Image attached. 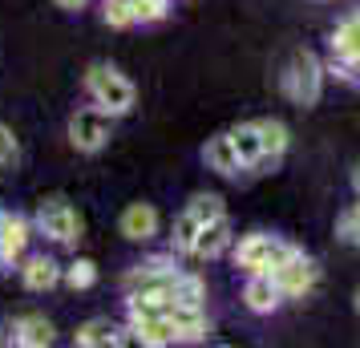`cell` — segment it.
<instances>
[{
	"label": "cell",
	"instance_id": "cell-3",
	"mask_svg": "<svg viewBox=\"0 0 360 348\" xmlns=\"http://www.w3.org/2000/svg\"><path fill=\"white\" fill-rule=\"evenodd\" d=\"M33 231H41L57 247H77L85 235V219L65 195H45L33 211Z\"/></svg>",
	"mask_w": 360,
	"mask_h": 348
},
{
	"label": "cell",
	"instance_id": "cell-27",
	"mask_svg": "<svg viewBox=\"0 0 360 348\" xmlns=\"http://www.w3.org/2000/svg\"><path fill=\"white\" fill-rule=\"evenodd\" d=\"M57 8H65V13H77V8H85V0H53Z\"/></svg>",
	"mask_w": 360,
	"mask_h": 348
},
{
	"label": "cell",
	"instance_id": "cell-19",
	"mask_svg": "<svg viewBox=\"0 0 360 348\" xmlns=\"http://www.w3.org/2000/svg\"><path fill=\"white\" fill-rule=\"evenodd\" d=\"M255 122H259L263 154L276 158V162H283V154H288V146H292V130H288V122H279V117H255Z\"/></svg>",
	"mask_w": 360,
	"mask_h": 348
},
{
	"label": "cell",
	"instance_id": "cell-28",
	"mask_svg": "<svg viewBox=\"0 0 360 348\" xmlns=\"http://www.w3.org/2000/svg\"><path fill=\"white\" fill-rule=\"evenodd\" d=\"M352 308H356V316H360V288L352 292Z\"/></svg>",
	"mask_w": 360,
	"mask_h": 348
},
{
	"label": "cell",
	"instance_id": "cell-11",
	"mask_svg": "<svg viewBox=\"0 0 360 348\" xmlns=\"http://www.w3.org/2000/svg\"><path fill=\"white\" fill-rule=\"evenodd\" d=\"M73 344H77V348L130 344V332H126V324H117V320H110V316H94V320L77 324V332H73Z\"/></svg>",
	"mask_w": 360,
	"mask_h": 348
},
{
	"label": "cell",
	"instance_id": "cell-21",
	"mask_svg": "<svg viewBox=\"0 0 360 348\" xmlns=\"http://www.w3.org/2000/svg\"><path fill=\"white\" fill-rule=\"evenodd\" d=\"M198 227H202V223H198V219L182 207L179 215H174V223H170V251H174V255H191Z\"/></svg>",
	"mask_w": 360,
	"mask_h": 348
},
{
	"label": "cell",
	"instance_id": "cell-7",
	"mask_svg": "<svg viewBox=\"0 0 360 348\" xmlns=\"http://www.w3.org/2000/svg\"><path fill=\"white\" fill-rule=\"evenodd\" d=\"M29 243H33V219L4 211V219H0V267H17L29 255Z\"/></svg>",
	"mask_w": 360,
	"mask_h": 348
},
{
	"label": "cell",
	"instance_id": "cell-9",
	"mask_svg": "<svg viewBox=\"0 0 360 348\" xmlns=\"http://www.w3.org/2000/svg\"><path fill=\"white\" fill-rule=\"evenodd\" d=\"M231 243H235V227H231L227 215L211 219V223H202L195 235V247H191V259H202V264H211L219 255H227Z\"/></svg>",
	"mask_w": 360,
	"mask_h": 348
},
{
	"label": "cell",
	"instance_id": "cell-29",
	"mask_svg": "<svg viewBox=\"0 0 360 348\" xmlns=\"http://www.w3.org/2000/svg\"><path fill=\"white\" fill-rule=\"evenodd\" d=\"M352 186L360 191V162H356V170H352Z\"/></svg>",
	"mask_w": 360,
	"mask_h": 348
},
{
	"label": "cell",
	"instance_id": "cell-24",
	"mask_svg": "<svg viewBox=\"0 0 360 348\" xmlns=\"http://www.w3.org/2000/svg\"><path fill=\"white\" fill-rule=\"evenodd\" d=\"M134 25H158L170 17V0H130Z\"/></svg>",
	"mask_w": 360,
	"mask_h": 348
},
{
	"label": "cell",
	"instance_id": "cell-15",
	"mask_svg": "<svg viewBox=\"0 0 360 348\" xmlns=\"http://www.w3.org/2000/svg\"><path fill=\"white\" fill-rule=\"evenodd\" d=\"M202 162H207V170L211 174H219V179H239L243 174V162H239V154H235V146H231V134H214V138H207V146H202Z\"/></svg>",
	"mask_w": 360,
	"mask_h": 348
},
{
	"label": "cell",
	"instance_id": "cell-17",
	"mask_svg": "<svg viewBox=\"0 0 360 348\" xmlns=\"http://www.w3.org/2000/svg\"><path fill=\"white\" fill-rule=\"evenodd\" d=\"M231 146L239 154V162L243 170H255V162L263 158V138H259V122H239V126H231Z\"/></svg>",
	"mask_w": 360,
	"mask_h": 348
},
{
	"label": "cell",
	"instance_id": "cell-18",
	"mask_svg": "<svg viewBox=\"0 0 360 348\" xmlns=\"http://www.w3.org/2000/svg\"><path fill=\"white\" fill-rule=\"evenodd\" d=\"M170 304H179V308H207V280L198 271H182L179 267V276L170 283Z\"/></svg>",
	"mask_w": 360,
	"mask_h": 348
},
{
	"label": "cell",
	"instance_id": "cell-13",
	"mask_svg": "<svg viewBox=\"0 0 360 348\" xmlns=\"http://www.w3.org/2000/svg\"><path fill=\"white\" fill-rule=\"evenodd\" d=\"M170 271H179V255L174 251H166V255H150L142 264H134L126 276H122V292L130 296V292H142V288H154L158 280H166Z\"/></svg>",
	"mask_w": 360,
	"mask_h": 348
},
{
	"label": "cell",
	"instance_id": "cell-8",
	"mask_svg": "<svg viewBox=\"0 0 360 348\" xmlns=\"http://www.w3.org/2000/svg\"><path fill=\"white\" fill-rule=\"evenodd\" d=\"M126 332H130V344H142V348L179 344V328H174L170 316H134V320H126Z\"/></svg>",
	"mask_w": 360,
	"mask_h": 348
},
{
	"label": "cell",
	"instance_id": "cell-22",
	"mask_svg": "<svg viewBox=\"0 0 360 348\" xmlns=\"http://www.w3.org/2000/svg\"><path fill=\"white\" fill-rule=\"evenodd\" d=\"M186 211L198 219V223H211V219L227 215V199L219 195V191H195L191 202H186Z\"/></svg>",
	"mask_w": 360,
	"mask_h": 348
},
{
	"label": "cell",
	"instance_id": "cell-2",
	"mask_svg": "<svg viewBox=\"0 0 360 348\" xmlns=\"http://www.w3.org/2000/svg\"><path fill=\"white\" fill-rule=\"evenodd\" d=\"M324 77H328V65L316 57V53L311 49H295L292 57H288L283 73H279V85H283V98L288 101L311 110L316 101L324 98Z\"/></svg>",
	"mask_w": 360,
	"mask_h": 348
},
{
	"label": "cell",
	"instance_id": "cell-1",
	"mask_svg": "<svg viewBox=\"0 0 360 348\" xmlns=\"http://www.w3.org/2000/svg\"><path fill=\"white\" fill-rule=\"evenodd\" d=\"M82 85H85V94H89V101L98 110H105L110 117H130L134 105H138V85L117 65H110V61H94V65L85 69Z\"/></svg>",
	"mask_w": 360,
	"mask_h": 348
},
{
	"label": "cell",
	"instance_id": "cell-4",
	"mask_svg": "<svg viewBox=\"0 0 360 348\" xmlns=\"http://www.w3.org/2000/svg\"><path fill=\"white\" fill-rule=\"evenodd\" d=\"M292 251H300V247H295V243H288V239H279V235H267V231L235 235V243H231L235 267H243L247 276H255V271H271V267L283 264Z\"/></svg>",
	"mask_w": 360,
	"mask_h": 348
},
{
	"label": "cell",
	"instance_id": "cell-5",
	"mask_svg": "<svg viewBox=\"0 0 360 348\" xmlns=\"http://www.w3.org/2000/svg\"><path fill=\"white\" fill-rule=\"evenodd\" d=\"M114 122L117 117L98 110L94 101H89V105H77L65 122L69 146L77 150V154H101V150L110 146V138H114Z\"/></svg>",
	"mask_w": 360,
	"mask_h": 348
},
{
	"label": "cell",
	"instance_id": "cell-30",
	"mask_svg": "<svg viewBox=\"0 0 360 348\" xmlns=\"http://www.w3.org/2000/svg\"><path fill=\"white\" fill-rule=\"evenodd\" d=\"M0 219H4V207H0Z\"/></svg>",
	"mask_w": 360,
	"mask_h": 348
},
{
	"label": "cell",
	"instance_id": "cell-10",
	"mask_svg": "<svg viewBox=\"0 0 360 348\" xmlns=\"http://www.w3.org/2000/svg\"><path fill=\"white\" fill-rule=\"evenodd\" d=\"M117 231L126 235L130 243H150V239H158V231H162V215H158L154 202H130L122 211V219H117Z\"/></svg>",
	"mask_w": 360,
	"mask_h": 348
},
{
	"label": "cell",
	"instance_id": "cell-12",
	"mask_svg": "<svg viewBox=\"0 0 360 348\" xmlns=\"http://www.w3.org/2000/svg\"><path fill=\"white\" fill-rule=\"evenodd\" d=\"M61 267L65 264H57L53 255H25L17 264L20 271V283H25V292H33V296H41V292H53L57 283H61Z\"/></svg>",
	"mask_w": 360,
	"mask_h": 348
},
{
	"label": "cell",
	"instance_id": "cell-20",
	"mask_svg": "<svg viewBox=\"0 0 360 348\" xmlns=\"http://www.w3.org/2000/svg\"><path fill=\"white\" fill-rule=\"evenodd\" d=\"M61 283H65L69 292H89V288L98 283V264H94L89 255L69 259V264L61 267Z\"/></svg>",
	"mask_w": 360,
	"mask_h": 348
},
{
	"label": "cell",
	"instance_id": "cell-6",
	"mask_svg": "<svg viewBox=\"0 0 360 348\" xmlns=\"http://www.w3.org/2000/svg\"><path fill=\"white\" fill-rule=\"evenodd\" d=\"M263 276H271V283L283 292V299H304V296H311L316 283H320V264L300 247V251H292L283 264H276L271 271H263Z\"/></svg>",
	"mask_w": 360,
	"mask_h": 348
},
{
	"label": "cell",
	"instance_id": "cell-25",
	"mask_svg": "<svg viewBox=\"0 0 360 348\" xmlns=\"http://www.w3.org/2000/svg\"><path fill=\"white\" fill-rule=\"evenodd\" d=\"M101 20H105L110 29H134L130 0H101Z\"/></svg>",
	"mask_w": 360,
	"mask_h": 348
},
{
	"label": "cell",
	"instance_id": "cell-26",
	"mask_svg": "<svg viewBox=\"0 0 360 348\" xmlns=\"http://www.w3.org/2000/svg\"><path fill=\"white\" fill-rule=\"evenodd\" d=\"M20 158V142H17V134L8 130L4 122H0V166H13Z\"/></svg>",
	"mask_w": 360,
	"mask_h": 348
},
{
	"label": "cell",
	"instance_id": "cell-14",
	"mask_svg": "<svg viewBox=\"0 0 360 348\" xmlns=\"http://www.w3.org/2000/svg\"><path fill=\"white\" fill-rule=\"evenodd\" d=\"M13 344H20V348H49L53 340H57V328H53V320L49 316H41V312H25V316H17L13 320Z\"/></svg>",
	"mask_w": 360,
	"mask_h": 348
},
{
	"label": "cell",
	"instance_id": "cell-16",
	"mask_svg": "<svg viewBox=\"0 0 360 348\" xmlns=\"http://www.w3.org/2000/svg\"><path fill=\"white\" fill-rule=\"evenodd\" d=\"M243 304H247V312L271 316V312H279V304H283V292H279L276 283H271V276L255 271V276H247V283H243Z\"/></svg>",
	"mask_w": 360,
	"mask_h": 348
},
{
	"label": "cell",
	"instance_id": "cell-23",
	"mask_svg": "<svg viewBox=\"0 0 360 348\" xmlns=\"http://www.w3.org/2000/svg\"><path fill=\"white\" fill-rule=\"evenodd\" d=\"M336 239L348 243V247H360V191H356V202L336 219Z\"/></svg>",
	"mask_w": 360,
	"mask_h": 348
}]
</instances>
